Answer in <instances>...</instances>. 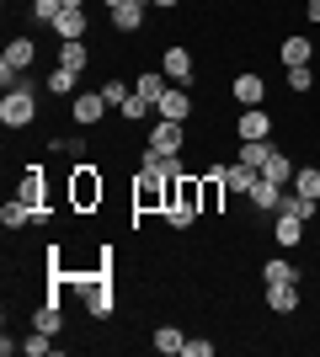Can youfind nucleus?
<instances>
[{"mask_svg": "<svg viewBox=\"0 0 320 357\" xmlns=\"http://www.w3.org/2000/svg\"><path fill=\"white\" fill-rule=\"evenodd\" d=\"M32 118H38V80L22 75V80L0 96V123H6V128H27Z\"/></svg>", "mask_w": 320, "mask_h": 357, "instance_id": "obj_1", "label": "nucleus"}, {"mask_svg": "<svg viewBox=\"0 0 320 357\" xmlns=\"http://www.w3.org/2000/svg\"><path fill=\"white\" fill-rule=\"evenodd\" d=\"M102 192H107L102 171H96L91 160H80L75 171H70V208H75V213H91V208H102Z\"/></svg>", "mask_w": 320, "mask_h": 357, "instance_id": "obj_2", "label": "nucleus"}, {"mask_svg": "<svg viewBox=\"0 0 320 357\" xmlns=\"http://www.w3.org/2000/svg\"><path fill=\"white\" fill-rule=\"evenodd\" d=\"M112 251H102V267H96V278H80V294H86V310H91V320H107L112 314V261H107Z\"/></svg>", "mask_w": 320, "mask_h": 357, "instance_id": "obj_3", "label": "nucleus"}, {"mask_svg": "<svg viewBox=\"0 0 320 357\" xmlns=\"http://www.w3.org/2000/svg\"><path fill=\"white\" fill-rule=\"evenodd\" d=\"M166 192H171V176H160V171H150V165L134 171V208L139 213H160L166 208Z\"/></svg>", "mask_w": 320, "mask_h": 357, "instance_id": "obj_4", "label": "nucleus"}, {"mask_svg": "<svg viewBox=\"0 0 320 357\" xmlns=\"http://www.w3.org/2000/svg\"><path fill=\"white\" fill-rule=\"evenodd\" d=\"M32 59H38V43H32V38H11V43H6V59H0V86L11 91L16 80L32 70Z\"/></svg>", "mask_w": 320, "mask_h": 357, "instance_id": "obj_5", "label": "nucleus"}, {"mask_svg": "<svg viewBox=\"0 0 320 357\" xmlns=\"http://www.w3.org/2000/svg\"><path fill=\"white\" fill-rule=\"evenodd\" d=\"M144 144L166 149V155H182V149H187V128H182V123H171V118H155L150 134H144Z\"/></svg>", "mask_w": 320, "mask_h": 357, "instance_id": "obj_6", "label": "nucleus"}, {"mask_svg": "<svg viewBox=\"0 0 320 357\" xmlns=\"http://www.w3.org/2000/svg\"><path fill=\"white\" fill-rule=\"evenodd\" d=\"M107 112H112V107H107L102 91H80L75 102H70V118H75V128H96Z\"/></svg>", "mask_w": 320, "mask_h": 357, "instance_id": "obj_7", "label": "nucleus"}, {"mask_svg": "<svg viewBox=\"0 0 320 357\" xmlns=\"http://www.w3.org/2000/svg\"><path fill=\"white\" fill-rule=\"evenodd\" d=\"M160 70H166L171 86H187V80H192V70H198V64H192V48H187V43H171L166 54H160Z\"/></svg>", "mask_w": 320, "mask_h": 357, "instance_id": "obj_8", "label": "nucleus"}, {"mask_svg": "<svg viewBox=\"0 0 320 357\" xmlns=\"http://www.w3.org/2000/svg\"><path fill=\"white\" fill-rule=\"evenodd\" d=\"M229 96L241 107H267V80H261L257 70H241L235 80H229Z\"/></svg>", "mask_w": 320, "mask_h": 357, "instance_id": "obj_9", "label": "nucleus"}, {"mask_svg": "<svg viewBox=\"0 0 320 357\" xmlns=\"http://www.w3.org/2000/svg\"><path fill=\"white\" fill-rule=\"evenodd\" d=\"M305 229H310V219H299V213H283V208L273 213V240L283 245V251H294V245L305 240Z\"/></svg>", "mask_w": 320, "mask_h": 357, "instance_id": "obj_10", "label": "nucleus"}, {"mask_svg": "<svg viewBox=\"0 0 320 357\" xmlns=\"http://www.w3.org/2000/svg\"><path fill=\"white\" fill-rule=\"evenodd\" d=\"M261 288H267V310L273 314H294L299 294H305V283H261Z\"/></svg>", "mask_w": 320, "mask_h": 357, "instance_id": "obj_11", "label": "nucleus"}, {"mask_svg": "<svg viewBox=\"0 0 320 357\" xmlns=\"http://www.w3.org/2000/svg\"><path fill=\"white\" fill-rule=\"evenodd\" d=\"M235 134H241V139H267V134H273V112H267V107H241Z\"/></svg>", "mask_w": 320, "mask_h": 357, "instance_id": "obj_12", "label": "nucleus"}, {"mask_svg": "<svg viewBox=\"0 0 320 357\" xmlns=\"http://www.w3.org/2000/svg\"><path fill=\"white\" fill-rule=\"evenodd\" d=\"M48 181H43V165H27V171H22V181H16V197H22V203H27V208H38V203H48Z\"/></svg>", "mask_w": 320, "mask_h": 357, "instance_id": "obj_13", "label": "nucleus"}, {"mask_svg": "<svg viewBox=\"0 0 320 357\" xmlns=\"http://www.w3.org/2000/svg\"><path fill=\"white\" fill-rule=\"evenodd\" d=\"M155 118H171V123H187L192 118V96H187L182 86H171L166 96H160V107H155Z\"/></svg>", "mask_w": 320, "mask_h": 357, "instance_id": "obj_14", "label": "nucleus"}, {"mask_svg": "<svg viewBox=\"0 0 320 357\" xmlns=\"http://www.w3.org/2000/svg\"><path fill=\"white\" fill-rule=\"evenodd\" d=\"M134 96H139V102H144V107H160V96H166V91H171V80H166V70H144V75H139V80H134Z\"/></svg>", "mask_w": 320, "mask_h": 357, "instance_id": "obj_15", "label": "nucleus"}, {"mask_svg": "<svg viewBox=\"0 0 320 357\" xmlns=\"http://www.w3.org/2000/svg\"><path fill=\"white\" fill-rule=\"evenodd\" d=\"M139 165H150V171H160V176H187V165H182V155H166V149H150L144 144V155H139Z\"/></svg>", "mask_w": 320, "mask_h": 357, "instance_id": "obj_16", "label": "nucleus"}, {"mask_svg": "<svg viewBox=\"0 0 320 357\" xmlns=\"http://www.w3.org/2000/svg\"><path fill=\"white\" fill-rule=\"evenodd\" d=\"M219 176H224V187H229L235 197H251V187H257V176H261V171H251V165H241V160H235V165H219Z\"/></svg>", "mask_w": 320, "mask_h": 357, "instance_id": "obj_17", "label": "nucleus"}, {"mask_svg": "<svg viewBox=\"0 0 320 357\" xmlns=\"http://www.w3.org/2000/svg\"><path fill=\"white\" fill-rule=\"evenodd\" d=\"M144 16H150V0L118 6V11H112V32H144Z\"/></svg>", "mask_w": 320, "mask_h": 357, "instance_id": "obj_18", "label": "nucleus"}, {"mask_svg": "<svg viewBox=\"0 0 320 357\" xmlns=\"http://www.w3.org/2000/svg\"><path fill=\"white\" fill-rule=\"evenodd\" d=\"M224 176H219V165H208V171H203V213H219L224 208Z\"/></svg>", "mask_w": 320, "mask_h": 357, "instance_id": "obj_19", "label": "nucleus"}, {"mask_svg": "<svg viewBox=\"0 0 320 357\" xmlns=\"http://www.w3.org/2000/svg\"><path fill=\"white\" fill-rule=\"evenodd\" d=\"M283 192H289V187H277V181L257 176V187H251V208H261V213H277V203H283Z\"/></svg>", "mask_w": 320, "mask_h": 357, "instance_id": "obj_20", "label": "nucleus"}, {"mask_svg": "<svg viewBox=\"0 0 320 357\" xmlns=\"http://www.w3.org/2000/svg\"><path fill=\"white\" fill-rule=\"evenodd\" d=\"M261 283H305V272L294 267L289 256H267V267H261Z\"/></svg>", "mask_w": 320, "mask_h": 357, "instance_id": "obj_21", "label": "nucleus"}, {"mask_svg": "<svg viewBox=\"0 0 320 357\" xmlns=\"http://www.w3.org/2000/svg\"><path fill=\"white\" fill-rule=\"evenodd\" d=\"M241 165H251V171H261V165L273 160V139H241V155H235Z\"/></svg>", "mask_w": 320, "mask_h": 357, "instance_id": "obj_22", "label": "nucleus"}, {"mask_svg": "<svg viewBox=\"0 0 320 357\" xmlns=\"http://www.w3.org/2000/svg\"><path fill=\"white\" fill-rule=\"evenodd\" d=\"M59 326H64L59 298H48V304H38V310H32V331H48V336H59Z\"/></svg>", "mask_w": 320, "mask_h": 357, "instance_id": "obj_23", "label": "nucleus"}, {"mask_svg": "<svg viewBox=\"0 0 320 357\" xmlns=\"http://www.w3.org/2000/svg\"><path fill=\"white\" fill-rule=\"evenodd\" d=\"M54 38H86V11L64 6V11L54 16Z\"/></svg>", "mask_w": 320, "mask_h": 357, "instance_id": "obj_24", "label": "nucleus"}, {"mask_svg": "<svg viewBox=\"0 0 320 357\" xmlns=\"http://www.w3.org/2000/svg\"><path fill=\"white\" fill-rule=\"evenodd\" d=\"M294 171H299V165H294L289 155H283V149H273V160L261 165V176H267V181H277V187H289V181H294Z\"/></svg>", "mask_w": 320, "mask_h": 357, "instance_id": "obj_25", "label": "nucleus"}, {"mask_svg": "<svg viewBox=\"0 0 320 357\" xmlns=\"http://www.w3.org/2000/svg\"><path fill=\"white\" fill-rule=\"evenodd\" d=\"M59 64L64 70H86V64H91V48L80 43V38H64L59 43Z\"/></svg>", "mask_w": 320, "mask_h": 357, "instance_id": "obj_26", "label": "nucleus"}, {"mask_svg": "<svg viewBox=\"0 0 320 357\" xmlns=\"http://www.w3.org/2000/svg\"><path fill=\"white\" fill-rule=\"evenodd\" d=\"M75 86H80V70H64V64H59V70H54V75L43 80V91H48V96H75Z\"/></svg>", "mask_w": 320, "mask_h": 357, "instance_id": "obj_27", "label": "nucleus"}, {"mask_svg": "<svg viewBox=\"0 0 320 357\" xmlns=\"http://www.w3.org/2000/svg\"><path fill=\"white\" fill-rule=\"evenodd\" d=\"M289 187H294L299 197H310V203H315V197H320V165H299Z\"/></svg>", "mask_w": 320, "mask_h": 357, "instance_id": "obj_28", "label": "nucleus"}, {"mask_svg": "<svg viewBox=\"0 0 320 357\" xmlns=\"http://www.w3.org/2000/svg\"><path fill=\"white\" fill-rule=\"evenodd\" d=\"M150 347H155V352H166V357H182L187 336H182V331H176V326H160V331H155V336H150Z\"/></svg>", "mask_w": 320, "mask_h": 357, "instance_id": "obj_29", "label": "nucleus"}, {"mask_svg": "<svg viewBox=\"0 0 320 357\" xmlns=\"http://www.w3.org/2000/svg\"><path fill=\"white\" fill-rule=\"evenodd\" d=\"M315 59V43H310V38H283V64H310Z\"/></svg>", "mask_w": 320, "mask_h": 357, "instance_id": "obj_30", "label": "nucleus"}, {"mask_svg": "<svg viewBox=\"0 0 320 357\" xmlns=\"http://www.w3.org/2000/svg\"><path fill=\"white\" fill-rule=\"evenodd\" d=\"M0 224H6V229H22V224H32V208L22 203V197H11V203L0 208Z\"/></svg>", "mask_w": 320, "mask_h": 357, "instance_id": "obj_31", "label": "nucleus"}, {"mask_svg": "<svg viewBox=\"0 0 320 357\" xmlns=\"http://www.w3.org/2000/svg\"><path fill=\"white\" fill-rule=\"evenodd\" d=\"M102 96H107V107H118V112H123L134 91H128V80H107V86H102Z\"/></svg>", "mask_w": 320, "mask_h": 357, "instance_id": "obj_32", "label": "nucleus"}, {"mask_svg": "<svg viewBox=\"0 0 320 357\" xmlns=\"http://www.w3.org/2000/svg\"><path fill=\"white\" fill-rule=\"evenodd\" d=\"M22 352H27V357H48V352H54V336H48V331H32L27 342H22Z\"/></svg>", "mask_w": 320, "mask_h": 357, "instance_id": "obj_33", "label": "nucleus"}, {"mask_svg": "<svg viewBox=\"0 0 320 357\" xmlns=\"http://www.w3.org/2000/svg\"><path fill=\"white\" fill-rule=\"evenodd\" d=\"M315 86V70H310V64H294L289 70V91H310Z\"/></svg>", "mask_w": 320, "mask_h": 357, "instance_id": "obj_34", "label": "nucleus"}, {"mask_svg": "<svg viewBox=\"0 0 320 357\" xmlns=\"http://www.w3.org/2000/svg\"><path fill=\"white\" fill-rule=\"evenodd\" d=\"M64 11V0H32V16H38V22H48V27H54V16Z\"/></svg>", "mask_w": 320, "mask_h": 357, "instance_id": "obj_35", "label": "nucleus"}, {"mask_svg": "<svg viewBox=\"0 0 320 357\" xmlns=\"http://www.w3.org/2000/svg\"><path fill=\"white\" fill-rule=\"evenodd\" d=\"M182 357H213V342H203V336H187Z\"/></svg>", "mask_w": 320, "mask_h": 357, "instance_id": "obj_36", "label": "nucleus"}, {"mask_svg": "<svg viewBox=\"0 0 320 357\" xmlns=\"http://www.w3.org/2000/svg\"><path fill=\"white\" fill-rule=\"evenodd\" d=\"M54 149H59V155H80V149H86V139H80V134H70V139H54Z\"/></svg>", "mask_w": 320, "mask_h": 357, "instance_id": "obj_37", "label": "nucleus"}, {"mask_svg": "<svg viewBox=\"0 0 320 357\" xmlns=\"http://www.w3.org/2000/svg\"><path fill=\"white\" fill-rule=\"evenodd\" d=\"M305 11H310V27H320V0H305Z\"/></svg>", "mask_w": 320, "mask_h": 357, "instance_id": "obj_38", "label": "nucleus"}, {"mask_svg": "<svg viewBox=\"0 0 320 357\" xmlns=\"http://www.w3.org/2000/svg\"><path fill=\"white\" fill-rule=\"evenodd\" d=\"M150 6H160V11H176V6H182V0H150Z\"/></svg>", "mask_w": 320, "mask_h": 357, "instance_id": "obj_39", "label": "nucleus"}, {"mask_svg": "<svg viewBox=\"0 0 320 357\" xmlns=\"http://www.w3.org/2000/svg\"><path fill=\"white\" fill-rule=\"evenodd\" d=\"M102 6H107V11H118V6H134V0H102Z\"/></svg>", "mask_w": 320, "mask_h": 357, "instance_id": "obj_40", "label": "nucleus"}, {"mask_svg": "<svg viewBox=\"0 0 320 357\" xmlns=\"http://www.w3.org/2000/svg\"><path fill=\"white\" fill-rule=\"evenodd\" d=\"M64 6H75V11H86V0H64Z\"/></svg>", "mask_w": 320, "mask_h": 357, "instance_id": "obj_41", "label": "nucleus"}, {"mask_svg": "<svg viewBox=\"0 0 320 357\" xmlns=\"http://www.w3.org/2000/svg\"><path fill=\"white\" fill-rule=\"evenodd\" d=\"M315 219H320V197H315Z\"/></svg>", "mask_w": 320, "mask_h": 357, "instance_id": "obj_42", "label": "nucleus"}]
</instances>
